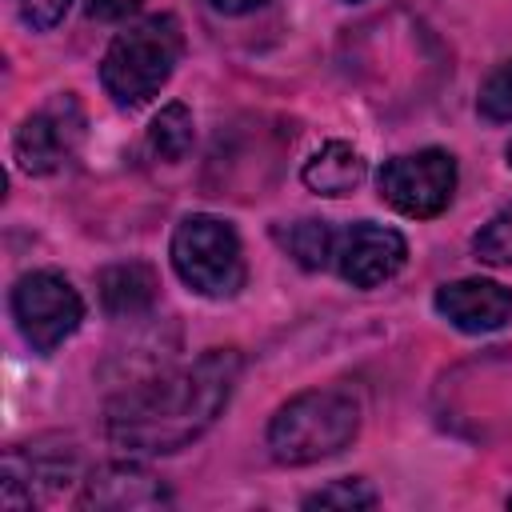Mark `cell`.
I'll use <instances>...</instances> for the list:
<instances>
[{
    "label": "cell",
    "mask_w": 512,
    "mask_h": 512,
    "mask_svg": "<svg viewBox=\"0 0 512 512\" xmlns=\"http://www.w3.org/2000/svg\"><path fill=\"white\" fill-rule=\"evenodd\" d=\"M284 244L288 252L296 256V264L304 268H328L332 264V248H336V232L328 228V220H296L288 232H284Z\"/></svg>",
    "instance_id": "14"
},
{
    "label": "cell",
    "mask_w": 512,
    "mask_h": 512,
    "mask_svg": "<svg viewBox=\"0 0 512 512\" xmlns=\"http://www.w3.org/2000/svg\"><path fill=\"white\" fill-rule=\"evenodd\" d=\"M16 4H20L24 24H32V28H40V32L56 28V24L64 20V12L72 8V0H16Z\"/></svg>",
    "instance_id": "18"
},
{
    "label": "cell",
    "mask_w": 512,
    "mask_h": 512,
    "mask_svg": "<svg viewBox=\"0 0 512 512\" xmlns=\"http://www.w3.org/2000/svg\"><path fill=\"white\" fill-rule=\"evenodd\" d=\"M472 252L476 260L492 264V268H512V204L500 208L476 236H472Z\"/></svg>",
    "instance_id": "15"
},
{
    "label": "cell",
    "mask_w": 512,
    "mask_h": 512,
    "mask_svg": "<svg viewBox=\"0 0 512 512\" xmlns=\"http://www.w3.org/2000/svg\"><path fill=\"white\" fill-rule=\"evenodd\" d=\"M404 260H408V240L396 228H384V224H372V220H356L344 232H336L332 268L352 288L384 284L388 276H396L404 268Z\"/></svg>",
    "instance_id": "7"
},
{
    "label": "cell",
    "mask_w": 512,
    "mask_h": 512,
    "mask_svg": "<svg viewBox=\"0 0 512 512\" xmlns=\"http://www.w3.org/2000/svg\"><path fill=\"white\" fill-rule=\"evenodd\" d=\"M80 508H112V512H136V508H168L172 492L160 476H152L140 464H104L84 480V492L76 496Z\"/></svg>",
    "instance_id": "10"
},
{
    "label": "cell",
    "mask_w": 512,
    "mask_h": 512,
    "mask_svg": "<svg viewBox=\"0 0 512 512\" xmlns=\"http://www.w3.org/2000/svg\"><path fill=\"white\" fill-rule=\"evenodd\" d=\"M436 312L460 332H496L512 320V288L496 280H452L436 288Z\"/></svg>",
    "instance_id": "9"
},
{
    "label": "cell",
    "mask_w": 512,
    "mask_h": 512,
    "mask_svg": "<svg viewBox=\"0 0 512 512\" xmlns=\"http://www.w3.org/2000/svg\"><path fill=\"white\" fill-rule=\"evenodd\" d=\"M240 380V352L208 348L196 364L128 388L108 404V440L124 452L160 456L200 440Z\"/></svg>",
    "instance_id": "1"
},
{
    "label": "cell",
    "mask_w": 512,
    "mask_h": 512,
    "mask_svg": "<svg viewBox=\"0 0 512 512\" xmlns=\"http://www.w3.org/2000/svg\"><path fill=\"white\" fill-rule=\"evenodd\" d=\"M476 108H480L484 120H496V124L512 120V60L496 64V68L484 76L480 96H476Z\"/></svg>",
    "instance_id": "16"
},
{
    "label": "cell",
    "mask_w": 512,
    "mask_h": 512,
    "mask_svg": "<svg viewBox=\"0 0 512 512\" xmlns=\"http://www.w3.org/2000/svg\"><path fill=\"white\" fill-rule=\"evenodd\" d=\"M144 0H88V16L92 20H124L128 12H136Z\"/></svg>",
    "instance_id": "19"
},
{
    "label": "cell",
    "mask_w": 512,
    "mask_h": 512,
    "mask_svg": "<svg viewBox=\"0 0 512 512\" xmlns=\"http://www.w3.org/2000/svg\"><path fill=\"white\" fill-rule=\"evenodd\" d=\"M76 140H80V112L68 96H60L56 104L32 112L20 124L12 140V156L28 176H48L72 156Z\"/></svg>",
    "instance_id": "8"
},
{
    "label": "cell",
    "mask_w": 512,
    "mask_h": 512,
    "mask_svg": "<svg viewBox=\"0 0 512 512\" xmlns=\"http://www.w3.org/2000/svg\"><path fill=\"white\" fill-rule=\"evenodd\" d=\"M360 432V408L344 388H312L292 396L268 424V448L280 464H316L348 448Z\"/></svg>",
    "instance_id": "3"
},
{
    "label": "cell",
    "mask_w": 512,
    "mask_h": 512,
    "mask_svg": "<svg viewBox=\"0 0 512 512\" xmlns=\"http://www.w3.org/2000/svg\"><path fill=\"white\" fill-rule=\"evenodd\" d=\"M156 300V272L148 264H116L100 272V304L112 320H136Z\"/></svg>",
    "instance_id": "11"
},
{
    "label": "cell",
    "mask_w": 512,
    "mask_h": 512,
    "mask_svg": "<svg viewBox=\"0 0 512 512\" xmlns=\"http://www.w3.org/2000/svg\"><path fill=\"white\" fill-rule=\"evenodd\" d=\"M172 268L200 296H236L244 288V252L236 228L208 212L184 216L172 232Z\"/></svg>",
    "instance_id": "4"
},
{
    "label": "cell",
    "mask_w": 512,
    "mask_h": 512,
    "mask_svg": "<svg viewBox=\"0 0 512 512\" xmlns=\"http://www.w3.org/2000/svg\"><path fill=\"white\" fill-rule=\"evenodd\" d=\"M508 164H512V144H508Z\"/></svg>",
    "instance_id": "21"
},
{
    "label": "cell",
    "mask_w": 512,
    "mask_h": 512,
    "mask_svg": "<svg viewBox=\"0 0 512 512\" xmlns=\"http://www.w3.org/2000/svg\"><path fill=\"white\" fill-rule=\"evenodd\" d=\"M376 188H380V200L400 216H416V220L440 216L456 192V160L444 148L392 156L384 160Z\"/></svg>",
    "instance_id": "5"
},
{
    "label": "cell",
    "mask_w": 512,
    "mask_h": 512,
    "mask_svg": "<svg viewBox=\"0 0 512 512\" xmlns=\"http://www.w3.org/2000/svg\"><path fill=\"white\" fill-rule=\"evenodd\" d=\"M192 140H196V128H192V112H188L180 100L164 104V108L156 112L152 128H148V144H152V152H156L160 160L176 164V160H184V156L192 152Z\"/></svg>",
    "instance_id": "13"
},
{
    "label": "cell",
    "mask_w": 512,
    "mask_h": 512,
    "mask_svg": "<svg viewBox=\"0 0 512 512\" xmlns=\"http://www.w3.org/2000/svg\"><path fill=\"white\" fill-rule=\"evenodd\" d=\"M264 0H212V8L216 12H228V16H240V12H252V8H260Z\"/></svg>",
    "instance_id": "20"
},
{
    "label": "cell",
    "mask_w": 512,
    "mask_h": 512,
    "mask_svg": "<svg viewBox=\"0 0 512 512\" xmlns=\"http://www.w3.org/2000/svg\"><path fill=\"white\" fill-rule=\"evenodd\" d=\"M372 504H376V492L356 476L332 480L312 496H304V508H372Z\"/></svg>",
    "instance_id": "17"
},
{
    "label": "cell",
    "mask_w": 512,
    "mask_h": 512,
    "mask_svg": "<svg viewBox=\"0 0 512 512\" xmlns=\"http://www.w3.org/2000/svg\"><path fill=\"white\" fill-rule=\"evenodd\" d=\"M368 176V164L364 156L344 144V140H328L308 164H304V184L316 192V196H348L364 184Z\"/></svg>",
    "instance_id": "12"
},
{
    "label": "cell",
    "mask_w": 512,
    "mask_h": 512,
    "mask_svg": "<svg viewBox=\"0 0 512 512\" xmlns=\"http://www.w3.org/2000/svg\"><path fill=\"white\" fill-rule=\"evenodd\" d=\"M12 316L32 344V352H52L60 348L84 320V300L80 292L60 276V272H28L12 288Z\"/></svg>",
    "instance_id": "6"
},
{
    "label": "cell",
    "mask_w": 512,
    "mask_h": 512,
    "mask_svg": "<svg viewBox=\"0 0 512 512\" xmlns=\"http://www.w3.org/2000/svg\"><path fill=\"white\" fill-rule=\"evenodd\" d=\"M180 52H184V36L176 16L168 12L144 16L108 44L100 60V84L120 108H136L168 84Z\"/></svg>",
    "instance_id": "2"
}]
</instances>
